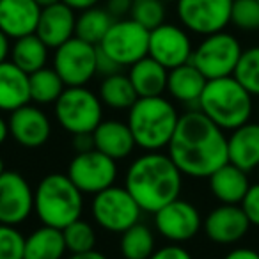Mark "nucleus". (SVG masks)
<instances>
[{
    "mask_svg": "<svg viewBox=\"0 0 259 259\" xmlns=\"http://www.w3.org/2000/svg\"><path fill=\"white\" fill-rule=\"evenodd\" d=\"M167 149L183 176L197 180L209 178L229 162L227 135L199 108L180 115V122Z\"/></svg>",
    "mask_w": 259,
    "mask_h": 259,
    "instance_id": "nucleus-1",
    "label": "nucleus"
},
{
    "mask_svg": "<svg viewBox=\"0 0 259 259\" xmlns=\"http://www.w3.org/2000/svg\"><path fill=\"white\" fill-rule=\"evenodd\" d=\"M124 187L142 211L156 213L180 197L183 172L178 169L169 153L146 151L130 163Z\"/></svg>",
    "mask_w": 259,
    "mask_h": 259,
    "instance_id": "nucleus-2",
    "label": "nucleus"
},
{
    "mask_svg": "<svg viewBox=\"0 0 259 259\" xmlns=\"http://www.w3.org/2000/svg\"><path fill=\"white\" fill-rule=\"evenodd\" d=\"M128 122L139 148L144 151H163L169 148L180 114L172 101L163 96L139 98L128 110Z\"/></svg>",
    "mask_w": 259,
    "mask_h": 259,
    "instance_id": "nucleus-3",
    "label": "nucleus"
},
{
    "mask_svg": "<svg viewBox=\"0 0 259 259\" xmlns=\"http://www.w3.org/2000/svg\"><path fill=\"white\" fill-rule=\"evenodd\" d=\"M252 94L234 76L206 82L197 108L224 132H233L250 121L254 101Z\"/></svg>",
    "mask_w": 259,
    "mask_h": 259,
    "instance_id": "nucleus-4",
    "label": "nucleus"
},
{
    "mask_svg": "<svg viewBox=\"0 0 259 259\" xmlns=\"http://www.w3.org/2000/svg\"><path fill=\"white\" fill-rule=\"evenodd\" d=\"M34 213L43 226L64 229L82 219L83 194L68 174H48L34 188Z\"/></svg>",
    "mask_w": 259,
    "mask_h": 259,
    "instance_id": "nucleus-5",
    "label": "nucleus"
},
{
    "mask_svg": "<svg viewBox=\"0 0 259 259\" xmlns=\"http://www.w3.org/2000/svg\"><path fill=\"white\" fill-rule=\"evenodd\" d=\"M54 105L55 119L68 134H93L103 121V103L85 85L66 87Z\"/></svg>",
    "mask_w": 259,
    "mask_h": 259,
    "instance_id": "nucleus-6",
    "label": "nucleus"
},
{
    "mask_svg": "<svg viewBox=\"0 0 259 259\" xmlns=\"http://www.w3.org/2000/svg\"><path fill=\"white\" fill-rule=\"evenodd\" d=\"M243 48L233 34L220 32L204 36V39L194 48L190 62L208 80L233 76Z\"/></svg>",
    "mask_w": 259,
    "mask_h": 259,
    "instance_id": "nucleus-7",
    "label": "nucleus"
},
{
    "mask_svg": "<svg viewBox=\"0 0 259 259\" xmlns=\"http://www.w3.org/2000/svg\"><path fill=\"white\" fill-rule=\"evenodd\" d=\"M141 206L126 187H108L93 197L91 215L101 229L108 233H124L128 227L141 222Z\"/></svg>",
    "mask_w": 259,
    "mask_h": 259,
    "instance_id": "nucleus-8",
    "label": "nucleus"
},
{
    "mask_svg": "<svg viewBox=\"0 0 259 259\" xmlns=\"http://www.w3.org/2000/svg\"><path fill=\"white\" fill-rule=\"evenodd\" d=\"M98 48L114 59L121 68H130L148 57L149 30L132 18L115 20Z\"/></svg>",
    "mask_w": 259,
    "mask_h": 259,
    "instance_id": "nucleus-9",
    "label": "nucleus"
},
{
    "mask_svg": "<svg viewBox=\"0 0 259 259\" xmlns=\"http://www.w3.org/2000/svg\"><path fill=\"white\" fill-rule=\"evenodd\" d=\"M54 69L66 87H82L98 75V47L73 36L55 48Z\"/></svg>",
    "mask_w": 259,
    "mask_h": 259,
    "instance_id": "nucleus-10",
    "label": "nucleus"
},
{
    "mask_svg": "<svg viewBox=\"0 0 259 259\" xmlns=\"http://www.w3.org/2000/svg\"><path fill=\"white\" fill-rule=\"evenodd\" d=\"M117 162L96 148L76 153L69 162L68 176L83 195H96L107 190L117 180Z\"/></svg>",
    "mask_w": 259,
    "mask_h": 259,
    "instance_id": "nucleus-11",
    "label": "nucleus"
},
{
    "mask_svg": "<svg viewBox=\"0 0 259 259\" xmlns=\"http://www.w3.org/2000/svg\"><path fill=\"white\" fill-rule=\"evenodd\" d=\"M233 0H178L176 13L181 25L199 36L226 30L231 23Z\"/></svg>",
    "mask_w": 259,
    "mask_h": 259,
    "instance_id": "nucleus-12",
    "label": "nucleus"
},
{
    "mask_svg": "<svg viewBox=\"0 0 259 259\" xmlns=\"http://www.w3.org/2000/svg\"><path fill=\"white\" fill-rule=\"evenodd\" d=\"M155 227L170 243H185L197 236L202 227V217L190 201L178 197L155 213Z\"/></svg>",
    "mask_w": 259,
    "mask_h": 259,
    "instance_id": "nucleus-13",
    "label": "nucleus"
},
{
    "mask_svg": "<svg viewBox=\"0 0 259 259\" xmlns=\"http://www.w3.org/2000/svg\"><path fill=\"white\" fill-rule=\"evenodd\" d=\"M34 211V188L16 170L0 174V224L20 226Z\"/></svg>",
    "mask_w": 259,
    "mask_h": 259,
    "instance_id": "nucleus-14",
    "label": "nucleus"
},
{
    "mask_svg": "<svg viewBox=\"0 0 259 259\" xmlns=\"http://www.w3.org/2000/svg\"><path fill=\"white\" fill-rule=\"evenodd\" d=\"M194 47L185 27L174 23H162L149 30V52L148 55L167 69H174L190 62Z\"/></svg>",
    "mask_w": 259,
    "mask_h": 259,
    "instance_id": "nucleus-15",
    "label": "nucleus"
},
{
    "mask_svg": "<svg viewBox=\"0 0 259 259\" xmlns=\"http://www.w3.org/2000/svg\"><path fill=\"white\" fill-rule=\"evenodd\" d=\"M9 135L27 149H36L47 144L52 135V122L48 115L36 105H23L11 112L8 119Z\"/></svg>",
    "mask_w": 259,
    "mask_h": 259,
    "instance_id": "nucleus-16",
    "label": "nucleus"
},
{
    "mask_svg": "<svg viewBox=\"0 0 259 259\" xmlns=\"http://www.w3.org/2000/svg\"><path fill=\"white\" fill-rule=\"evenodd\" d=\"M202 229L215 243L233 245L245 238L250 222L240 204H220L202 219Z\"/></svg>",
    "mask_w": 259,
    "mask_h": 259,
    "instance_id": "nucleus-17",
    "label": "nucleus"
},
{
    "mask_svg": "<svg viewBox=\"0 0 259 259\" xmlns=\"http://www.w3.org/2000/svg\"><path fill=\"white\" fill-rule=\"evenodd\" d=\"M41 8L36 0H0V30L9 39L36 34Z\"/></svg>",
    "mask_w": 259,
    "mask_h": 259,
    "instance_id": "nucleus-18",
    "label": "nucleus"
},
{
    "mask_svg": "<svg viewBox=\"0 0 259 259\" xmlns=\"http://www.w3.org/2000/svg\"><path fill=\"white\" fill-rule=\"evenodd\" d=\"M76 16L75 9H71L64 2L48 6L41 9L39 23L36 34L41 37L48 48H59L75 36Z\"/></svg>",
    "mask_w": 259,
    "mask_h": 259,
    "instance_id": "nucleus-19",
    "label": "nucleus"
},
{
    "mask_svg": "<svg viewBox=\"0 0 259 259\" xmlns=\"http://www.w3.org/2000/svg\"><path fill=\"white\" fill-rule=\"evenodd\" d=\"M93 137L94 148L103 155L114 158L115 162L128 158L137 148L128 122L117 121V119H107V121L103 119L93 132Z\"/></svg>",
    "mask_w": 259,
    "mask_h": 259,
    "instance_id": "nucleus-20",
    "label": "nucleus"
},
{
    "mask_svg": "<svg viewBox=\"0 0 259 259\" xmlns=\"http://www.w3.org/2000/svg\"><path fill=\"white\" fill-rule=\"evenodd\" d=\"M229 162L245 172L257 170L259 167V122L248 121L238 126L227 137Z\"/></svg>",
    "mask_w": 259,
    "mask_h": 259,
    "instance_id": "nucleus-21",
    "label": "nucleus"
},
{
    "mask_svg": "<svg viewBox=\"0 0 259 259\" xmlns=\"http://www.w3.org/2000/svg\"><path fill=\"white\" fill-rule=\"evenodd\" d=\"M213 197L222 204H240L250 188L248 172L227 162L208 178Z\"/></svg>",
    "mask_w": 259,
    "mask_h": 259,
    "instance_id": "nucleus-22",
    "label": "nucleus"
},
{
    "mask_svg": "<svg viewBox=\"0 0 259 259\" xmlns=\"http://www.w3.org/2000/svg\"><path fill=\"white\" fill-rule=\"evenodd\" d=\"M206 82H208V78L192 62H187V64L169 69L167 91L176 101L187 105V107L197 108Z\"/></svg>",
    "mask_w": 259,
    "mask_h": 259,
    "instance_id": "nucleus-23",
    "label": "nucleus"
},
{
    "mask_svg": "<svg viewBox=\"0 0 259 259\" xmlns=\"http://www.w3.org/2000/svg\"><path fill=\"white\" fill-rule=\"evenodd\" d=\"M30 103L29 75L13 61L0 64V112H13Z\"/></svg>",
    "mask_w": 259,
    "mask_h": 259,
    "instance_id": "nucleus-24",
    "label": "nucleus"
},
{
    "mask_svg": "<svg viewBox=\"0 0 259 259\" xmlns=\"http://www.w3.org/2000/svg\"><path fill=\"white\" fill-rule=\"evenodd\" d=\"M128 76L137 91L139 98H151V96H163L167 91V78H169V69L163 68L160 62L153 57H144L134 66H130Z\"/></svg>",
    "mask_w": 259,
    "mask_h": 259,
    "instance_id": "nucleus-25",
    "label": "nucleus"
},
{
    "mask_svg": "<svg viewBox=\"0 0 259 259\" xmlns=\"http://www.w3.org/2000/svg\"><path fill=\"white\" fill-rule=\"evenodd\" d=\"M68 252L62 229L41 226L25 238L23 259H62Z\"/></svg>",
    "mask_w": 259,
    "mask_h": 259,
    "instance_id": "nucleus-26",
    "label": "nucleus"
},
{
    "mask_svg": "<svg viewBox=\"0 0 259 259\" xmlns=\"http://www.w3.org/2000/svg\"><path fill=\"white\" fill-rule=\"evenodd\" d=\"M101 103L112 110H130L139 100L134 83L124 73H115L110 76H103L100 91H98Z\"/></svg>",
    "mask_w": 259,
    "mask_h": 259,
    "instance_id": "nucleus-27",
    "label": "nucleus"
},
{
    "mask_svg": "<svg viewBox=\"0 0 259 259\" xmlns=\"http://www.w3.org/2000/svg\"><path fill=\"white\" fill-rule=\"evenodd\" d=\"M48 50L50 48L41 41L37 34H29L15 39V43L11 45V61L27 75H30L47 66Z\"/></svg>",
    "mask_w": 259,
    "mask_h": 259,
    "instance_id": "nucleus-28",
    "label": "nucleus"
},
{
    "mask_svg": "<svg viewBox=\"0 0 259 259\" xmlns=\"http://www.w3.org/2000/svg\"><path fill=\"white\" fill-rule=\"evenodd\" d=\"M114 22L115 20L112 18L107 9L94 6V8H89L85 11H80V15L76 16L75 36L98 47L103 41V37L107 36L108 29Z\"/></svg>",
    "mask_w": 259,
    "mask_h": 259,
    "instance_id": "nucleus-29",
    "label": "nucleus"
},
{
    "mask_svg": "<svg viewBox=\"0 0 259 259\" xmlns=\"http://www.w3.org/2000/svg\"><path fill=\"white\" fill-rule=\"evenodd\" d=\"M119 248L124 259H149L156 250L155 234L151 227L142 222L128 227L124 233H121Z\"/></svg>",
    "mask_w": 259,
    "mask_h": 259,
    "instance_id": "nucleus-30",
    "label": "nucleus"
},
{
    "mask_svg": "<svg viewBox=\"0 0 259 259\" xmlns=\"http://www.w3.org/2000/svg\"><path fill=\"white\" fill-rule=\"evenodd\" d=\"M30 101L37 105H52L64 93L66 83L54 68H41L29 75Z\"/></svg>",
    "mask_w": 259,
    "mask_h": 259,
    "instance_id": "nucleus-31",
    "label": "nucleus"
},
{
    "mask_svg": "<svg viewBox=\"0 0 259 259\" xmlns=\"http://www.w3.org/2000/svg\"><path fill=\"white\" fill-rule=\"evenodd\" d=\"M233 76L252 96L259 98V47L243 50Z\"/></svg>",
    "mask_w": 259,
    "mask_h": 259,
    "instance_id": "nucleus-32",
    "label": "nucleus"
},
{
    "mask_svg": "<svg viewBox=\"0 0 259 259\" xmlns=\"http://www.w3.org/2000/svg\"><path fill=\"white\" fill-rule=\"evenodd\" d=\"M62 234H64L68 252H71V254H80V252L94 250L96 248V231H94V227L89 222H85L82 219L75 220L68 227H64Z\"/></svg>",
    "mask_w": 259,
    "mask_h": 259,
    "instance_id": "nucleus-33",
    "label": "nucleus"
},
{
    "mask_svg": "<svg viewBox=\"0 0 259 259\" xmlns=\"http://www.w3.org/2000/svg\"><path fill=\"white\" fill-rule=\"evenodd\" d=\"M130 18L141 23L148 30H153L165 23V2L162 0H134Z\"/></svg>",
    "mask_w": 259,
    "mask_h": 259,
    "instance_id": "nucleus-34",
    "label": "nucleus"
},
{
    "mask_svg": "<svg viewBox=\"0 0 259 259\" xmlns=\"http://www.w3.org/2000/svg\"><path fill=\"white\" fill-rule=\"evenodd\" d=\"M231 23L245 32L259 30V2L257 0H233Z\"/></svg>",
    "mask_w": 259,
    "mask_h": 259,
    "instance_id": "nucleus-35",
    "label": "nucleus"
},
{
    "mask_svg": "<svg viewBox=\"0 0 259 259\" xmlns=\"http://www.w3.org/2000/svg\"><path fill=\"white\" fill-rule=\"evenodd\" d=\"M25 236L16 226L0 224V259H23Z\"/></svg>",
    "mask_w": 259,
    "mask_h": 259,
    "instance_id": "nucleus-36",
    "label": "nucleus"
},
{
    "mask_svg": "<svg viewBox=\"0 0 259 259\" xmlns=\"http://www.w3.org/2000/svg\"><path fill=\"white\" fill-rule=\"evenodd\" d=\"M240 206L245 215H247L250 226L259 227V183L250 185V188L247 190Z\"/></svg>",
    "mask_w": 259,
    "mask_h": 259,
    "instance_id": "nucleus-37",
    "label": "nucleus"
},
{
    "mask_svg": "<svg viewBox=\"0 0 259 259\" xmlns=\"http://www.w3.org/2000/svg\"><path fill=\"white\" fill-rule=\"evenodd\" d=\"M149 259H194V257H192V254L187 248L180 247L178 243H172V245H167V247L156 248Z\"/></svg>",
    "mask_w": 259,
    "mask_h": 259,
    "instance_id": "nucleus-38",
    "label": "nucleus"
},
{
    "mask_svg": "<svg viewBox=\"0 0 259 259\" xmlns=\"http://www.w3.org/2000/svg\"><path fill=\"white\" fill-rule=\"evenodd\" d=\"M121 66L114 61V59L108 57L105 52H101L98 48V73L103 76H110V75H115V73H121Z\"/></svg>",
    "mask_w": 259,
    "mask_h": 259,
    "instance_id": "nucleus-39",
    "label": "nucleus"
},
{
    "mask_svg": "<svg viewBox=\"0 0 259 259\" xmlns=\"http://www.w3.org/2000/svg\"><path fill=\"white\" fill-rule=\"evenodd\" d=\"M132 2L134 0H107L105 9L110 13V16L114 20H121L132 11Z\"/></svg>",
    "mask_w": 259,
    "mask_h": 259,
    "instance_id": "nucleus-40",
    "label": "nucleus"
},
{
    "mask_svg": "<svg viewBox=\"0 0 259 259\" xmlns=\"http://www.w3.org/2000/svg\"><path fill=\"white\" fill-rule=\"evenodd\" d=\"M73 144L76 148V153L82 151H89V149H94V137L93 134H78L73 135Z\"/></svg>",
    "mask_w": 259,
    "mask_h": 259,
    "instance_id": "nucleus-41",
    "label": "nucleus"
},
{
    "mask_svg": "<svg viewBox=\"0 0 259 259\" xmlns=\"http://www.w3.org/2000/svg\"><path fill=\"white\" fill-rule=\"evenodd\" d=\"M224 259H259V252L254 248H247V247H238L233 248L226 254Z\"/></svg>",
    "mask_w": 259,
    "mask_h": 259,
    "instance_id": "nucleus-42",
    "label": "nucleus"
},
{
    "mask_svg": "<svg viewBox=\"0 0 259 259\" xmlns=\"http://www.w3.org/2000/svg\"><path fill=\"white\" fill-rule=\"evenodd\" d=\"M11 57V39L0 30V64Z\"/></svg>",
    "mask_w": 259,
    "mask_h": 259,
    "instance_id": "nucleus-43",
    "label": "nucleus"
},
{
    "mask_svg": "<svg viewBox=\"0 0 259 259\" xmlns=\"http://www.w3.org/2000/svg\"><path fill=\"white\" fill-rule=\"evenodd\" d=\"M62 2L68 4L71 9H75V11H85V9L98 6L100 0H62Z\"/></svg>",
    "mask_w": 259,
    "mask_h": 259,
    "instance_id": "nucleus-44",
    "label": "nucleus"
},
{
    "mask_svg": "<svg viewBox=\"0 0 259 259\" xmlns=\"http://www.w3.org/2000/svg\"><path fill=\"white\" fill-rule=\"evenodd\" d=\"M68 259H108L103 252L100 250H87V252H80V254H71Z\"/></svg>",
    "mask_w": 259,
    "mask_h": 259,
    "instance_id": "nucleus-45",
    "label": "nucleus"
},
{
    "mask_svg": "<svg viewBox=\"0 0 259 259\" xmlns=\"http://www.w3.org/2000/svg\"><path fill=\"white\" fill-rule=\"evenodd\" d=\"M8 137H9V122L0 115V146L4 144Z\"/></svg>",
    "mask_w": 259,
    "mask_h": 259,
    "instance_id": "nucleus-46",
    "label": "nucleus"
},
{
    "mask_svg": "<svg viewBox=\"0 0 259 259\" xmlns=\"http://www.w3.org/2000/svg\"><path fill=\"white\" fill-rule=\"evenodd\" d=\"M37 4H39V8H48V6H54V4H59V2H62V0H36Z\"/></svg>",
    "mask_w": 259,
    "mask_h": 259,
    "instance_id": "nucleus-47",
    "label": "nucleus"
},
{
    "mask_svg": "<svg viewBox=\"0 0 259 259\" xmlns=\"http://www.w3.org/2000/svg\"><path fill=\"white\" fill-rule=\"evenodd\" d=\"M6 170V163H4V160H2V156H0V174L4 172Z\"/></svg>",
    "mask_w": 259,
    "mask_h": 259,
    "instance_id": "nucleus-48",
    "label": "nucleus"
},
{
    "mask_svg": "<svg viewBox=\"0 0 259 259\" xmlns=\"http://www.w3.org/2000/svg\"><path fill=\"white\" fill-rule=\"evenodd\" d=\"M162 2H165V4H170V2H178V0H162Z\"/></svg>",
    "mask_w": 259,
    "mask_h": 259,
    "instance_id": "nucleus-49",
    "label": "nucleus"
},
{
    "mask_svg": "<svg viewBox=\"0 0 259 259\" xmlns=\"http://www.w3.org/2000/svg\"><path fill=\"white\" fill-rule=\"evenodd\" d=\"M257 174H259V167H257Z\"/></svg>",
    "mask_w": 259,
    "mask_h": 259,
    "instance_id": "nucleus-50",
    "label": "nucleus"
},
{
    "mask_svg": "<svg viewBox=\"0 0 259 259\" xmlns=\"http://www.w3.org/2000/svg\"><path fill=\"white\" fill-rule=\"evenodd\" d=\"M257 110H259V105H257Z\"/></svg>",
    "mask_w": 259,
    "mask_h": 259,
    "instance_id": "nucleus-51",
    "label": "nucleus"
},
{
    "mask_svg": "<svg viewBox=\"0 0 259 259\" xmlns=\"http://www.w3.org/2000/svg\"><path fill=\"white\" fill-rule=\"evenodd\" d=\"M257 2H259V0H257Z\"/></svg>",
    "mask_w": 259,
    "mask_h": 259,
    "instance_id": "nucleus-52",
    "label": "nucleus"
}]
</instances>
